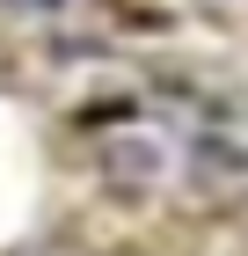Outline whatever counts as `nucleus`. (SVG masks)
Returning <instances> with one entry per match:
<instances>
[{
  "instance_id": "1",
  "label": "nucleus",
  "mask_w": 248,
  "mask_h": 256,
  "mask_svg": "<svg viewBox=\"0 0 248 256\" xmlns=\"http://www.w3.org/2000/svg\"><path fill=\"white\" fill-rule=\"evenodd\" d=\"M197 161H205V176L248 183V139H234V132H212L205 146H197Z\"/></svg>"
}]
</instances>
